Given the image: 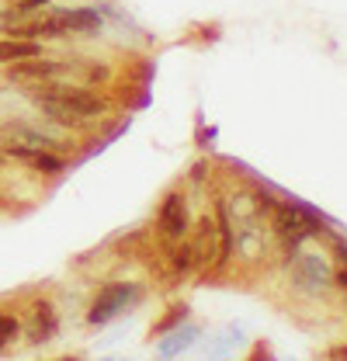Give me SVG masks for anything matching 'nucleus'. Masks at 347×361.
<instances>
[{"label":"nucleus","instance_id":"1","mask_svg":"<svg viewBox=\"0 0 347 361\" xmlns=\"http://www.w3.org/2000/svg\"><path fill=\"white\" fill-rule=\"evenodd\" d=\"M32 97H35L42 115H49L52 122H66V126H87V122H94L108 111L104 97H97L84 87H63L59 80L35 87Z\"/></svg>","mask_w":347,"mask_h":361},{"label":"nucleus","instance_id":"2","mask_svg":"<svg viewBox=\"0 0 347 361\" xmlns=\"http://www.w3.org/2000/svg\"><path fill=\"white\" fill-rule=\"evenodd\" d=\"M80 70V63H63V59H45V56H32V59H18L7 63V80L21 84L25 90H35L42 84H56L63 77H73Z\"/></svg>","mask_w":347,"mask_h":361},{"label":"nucleus","instance_id":"3","mask_svg":"<svg viewBox=\"0 0 347 361\" xmlns=\"http://www.w3.org/2000/svg\"><path fill=\"white\" fill-rule=\"evenodd\" d=\"M139 288L132 285V281H111V285H104L97 295H94V302H90V313H87V323H94V326H104V323H111L118 313H126L129 306L139 302Z\"/></svg>","mask_w":347,"mask_h":361},{"label":"nucleus","instance_id":"4","mask_svg":"<svg viewBox=\"0 0 347 361\" xmlns=\"http://www.w3.org/2000/svg\"><path fill=\"white\" fill-rule=\"evenodd\" d=\"M157 226H160V233H164L171 243L174 240H181V236H188L191 212H188V198H184V191H171V195L164 198L160 216H157Z\"/></svg>","mask_w":347,"mask_h":361},{"label":"nucleus","instance_id":"5","mask_svg":"<svg viewBox=\"0 0 347 361\" xmlns=\"http://www.w3.org/2000/svg\"><path fill=\"white\" fill-rule=\"evenodd\" d=\"M299 250V247H296ZM292 274H296V281L305 285V288H327L330 281H334V271L327 264V257L323 254H296V261H292Z\"/></svg>","mask_w":347,"mask_h":361},{"label":"nucleus","instance_id":"6","mask_svg":"<svg viewBox=\"0 0 347 361\" xmlns=\"http://www.w3.org/2000/svg\"><path fill=\"white\" fill-rule=\"evenodd\" d=\"M7 157H18V160H25L28 167H35V171H42V174H63L66 171V160L63 157H56V153H49L42 146H7Z\"/></svg>","mask_w":347,"mask_h":361},{"label":"nucleus","instance_id":"7","mask_svg":"<svg viewBox=\"0 0 347 361\" xmlns=\"http://www.w3.org/2000/svg\"><path fill=\"white\" fill-rule=\"evenodd\" d=\"M56 330H59V316L52 310V302H35L32 323H28V337H32L35 344H45V341L56 337Z\"/></svg>","mask_w":347,"mask_h":361},{"label":"nucleus","instance_id":"8","mask_svg":"<svg viewBox=\"0 0 347 361\" xmlns=\"http://www.w3.org/2000/svg\"><path fill=\"white\" fill-rule=\"evenodd\" d=\"M32 56H42V42L39 39H0V66L7 63H18V59H32Z\"/></svg>","mask_w":347,"mask_h":361},{"label":"nucleus","instance_id":"9","mask_svg":"<svg viewBox=\"0 0 347 361\" xmlns=\"http://www.w3.org/2000/svg\"><path fill=\"white\" fill-rule=\"evenodd\" d=\"M198 264V254H195V243L191 240H174L171 243V268L177 271V274H188V271Z\"/></svg>","mask_w":347,"mask_h":361},{"label":"nucleus","instance_id":"10","mask_svg":"<svg viewBox=\"0 0 347 361\" xmlns=\"http://www.w3.org/2000/svg\"><path fill=\"white\" fill-rule=\"evenodd\" d=\"M195 334H198L195 326L174 330V334H171V341H164V337H160V344H157V348H160V355H167V358H174V355H181V351H184V348H188V344L195 341Z\"/></svg>","mask_w":347,"mask_h":361},{"label":"nucleus","instance_id":"11","mask_svg":"<svg viewBox=\"0 0 347 361\" xmlns=\"http://www.w3.org/2000/svg\"><path fill=\"white\" fill-rule=\"evenodd\" d=\"M181 319H188V306L181 302V306H171V313L164 316L160 323H153V337H160V334H167V330H174Z\"/></svg>","mask_w":347,"mask_h":361},{"label":"nucleus","instance_id":"12","mask_svg":"<svg viewBox=\"0 0 347 361\" xmlns=\"http://www.w3.org/2000/svg\"><path fill=\"white\" fill-rule=\"evenodd\" d=\"M18 334H21V323H18L14 316H4V313H0V344H11V341H18Z\"/></svg>","mask_w":347,"mask_h":361},{"label":"nucleus","instance_id":"13","mask_svg":"<svg viewBox=\"0 0 347 361\" xmlns=\"http://www.w3.org/2000/svg\"><path fill=\"white\" fill-rule=\"evenodd\" d=\"M45 4H52V0H18V4H14V18H21V14H35V11H42Z\"/></svg>","mask_w":347,"mask_h":361},{"label":"nucleus","instance_id":"14","mask_svg":"<svg viewBox=\"0 0 347 361\" xmlns=\"http://www.w3.org/2000/svg\"><path fill=\"white\" fill-rule=\"evenodd\" d=\"M334 285H337V288H344V292H347V264H341V268L334 271Z\"/></svg>","mask_w":347,"mask_h":361},{"label":"nucleus","instance_id":"15","mask_svg":"<svg viewBox=\"0 0 347 361\" xmlns=\"http://www.w3.org/2000/svg\"><path fill=\"white\" fill-rule=\"evenodd\" d=\"M330 243H334V250H337V257L347 264V243L341 240V236H330Z\"/></svg>","mask_w":347,"mask_h":361}]
</instances>
